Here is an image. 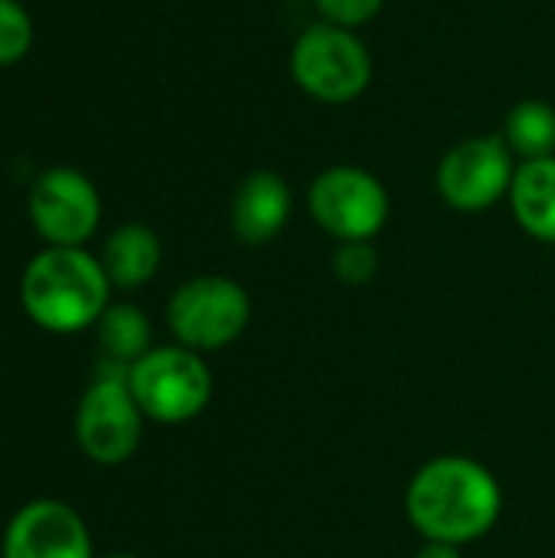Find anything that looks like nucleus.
I'll use <instances>...</instances> for the list:
<instances>
[{"label":"nucleus","instance_id":"obj_15","mask_svg":"<svg viewBox=\"0 0 555 558\" xmlns=\"http://www.w3.org/2000/svg\"><path fill=\"white\" fill-rule=\"evenodd\" d=\"M95 327L111 366L131 369L150 350V320L134 304H108Z\"/></svg>","mask_w":555,"mask_h":558},{"label":"nucleus","instance_id":"obj_4","mask_svg":"<svg viewBox=\"0 0 555 558\" xmlns=\"http://www.w3.org/2000/svg\"><path fill=\"white\" fill-rule=\"evenodd\" d=\"M128 389L144 418L160 425H183L203 415L213 402V373L196 350L157 347L128 369Z\"/></svg>","mask_w":555,"mask_h":558},{"label":"nucleus","instance_id":"obj_5","mask_svg":"<svg viewBox=\"0 0 555 558\" xmlns=\"http://www.w3.org/2000/svg\"><path fill=\"white\" fill-rule=\"evenodd\" d=\"M252 320L249 291L226 275H200L180 284L167 304V324L180 347L216 353L236 343Z\"/></svg>","mask_w":555,"mask_h":558},{"label":"nucleus","instance_id":"obj_20","mask_svg":"<svg viewBox=\"0 0 555 558\" xmlns=\"http://www.w3.org/2000/svg\"><path fill=\"white\" fill-rule=\"evenodd\" d=\"M108 558H137V556H108Z\"/></svg>","mask_w":555,"mask_h":558},{"label":"nucleus","instance_id":"obj_18","mask_svg":"<svg viewBox=\"0 0 555 558\" xmlns=\"http://www.w3.org/2000/svg\"><path fill=\"white\" fill-rule=\"evenodd\" d=\"M386 0H314V10L324 23L343 26V29H363L379 16Z\"/></svg>","mask_w":555,"mask_h":558},{"label":"nucleus","instance_id":"obj_11","mask_svg":"<svg viewBox=\"0 0 555 558\" xmlns=\"http://www.w3.org/2000/svg\"><path fill=\"white\" fill-rule=\"evenodd\" d=\"M291 186L275 170H252L232 193L229 226L232 235L245 245H268L281 235L291 219Z\"/></svg>","mask_w":555,"mask_h":558},{"label":"nucleus","instance_id":"obj_1","mask_svg":"<svg viewBox=\"0 0 555 558\" xmlns=\"http://www.w3.org/2000/svg\"><path fill=\"white\" fill-rule=\"evenodd\" d=\"M504 510V490L497 477L464 458L442 454L415 471L406 490V513L425 543L468 546L487 536Z\"/></svg>","mask_w":555,"mask_h":558},{"label":"nucleus","instance_id":"obj_17","mask_svg":"<svg viewBox=\"0 0 555 558\" xmlns=\"http://www.w3.org/2000/svg\"><path fill=\"white\" fill-rule=\"evenodd\" d=\"M334 278L343 284H366L376 278L379 271V252L373 248V242H337L334 258H330Z\"/></svg>","mask_w":555,"mask_h":558},{"label":"nucleus","instance_id":"obj_2","mask_svg":"<svg viewBox=\"0 0 555 558\" xmlns=\"http://www.w3.org/2000/svg\"><path fill=\"white\" fill-rule=\"evenodd\" d=\"M111 281L101 268V258L85 248L49 245L29 258L20 278V301L33 324L49 333H79L108 307Z\"/></svg>","mask_w":555,"mask_h":558},{"label":"nucleus","instance_id":"obj_12","mask_svg":"<svg viewBox=\"0 0 555 558\" xmlns=\"http://www.w3.org/2000/svg\"><path fill=\"white\" fill-rule=\"evenodd\" d=\"M160 258H164L160 239L144 222L118 226L101 248V268H105L111 288H121V291L144 288L157 275Z\"/></svg>","mask_w":555,"mask_h":558},{"label":"nucleus","instance_id":"obj_19","mask_svg":"<svg viewBox=\"0 0 555 558\" xmlns=\"http://www.w3.org/2000/svg\"><path fill=\"white\" fill-rule=\"evenodd\" d=\"M412 558H464L458 546H448V543H425Z\"/></svg>","mask_w":555,"mask_h":558},{"label":"nucleus","instance_id":"obj_13","mask_svg":"<svg viewBox=\"0 0 555 558\" xmlns=\"http://www.w3.org/2000/svg\"><path fill=\"white\" fill-rule=\"evenodd\" d=\"M507 203L530 239L555 245V157L520 163Z\"/></svg>","mask_w":555,"mask_h":558},{"label":"nucleus","instance_id":"obj_6","mask_svg":"<svg viewBox=\"0 0 555 558\" xmlns=\"http://www.w3.org/2000/svg\"><path fill=\"white\" fill-rule=\"evenodd\" d=\"M307 213L337 242H373L389 222V193L376 173L340 163L311 180Z\"/></svg>","mask_w":555,"mask_h":558},{"label":"nucleus","instance_id":"obj_3","mask_svg":"<svg viewBox=\"0 0 555 558\" xmlns=\"http://www.w3.org/2000/svg\"><path fill=\"white\" fill-rule=\"evenodd\" d=\"M288 72L307 98L321 105H347L370 88L373 56L353 29L321 20L298 33Z\"/></svg>","mask_w":555,"mask_h":558},{"label":"nucleus","instance_id":"obj_14","mask_svg":"<svg viewBox=\"0 0 555 558\" xmlns=\"http://www.w3.org/2000/svg\"><path fill=\"white\" fill-rule=\"evenodd\" d=\"M500 137L520 163L555 157V108L543 98L517 101L504 118Z\"/></svg>","mask_w":555,"mask_h":558},{"label":"nucleus","instance_id":"obj_10","mask_svg":"<svg viewBox=\"0 0 555 558\" xmlns=\"http://www.w3.org/2000/svg\"><path fill=\"white\" fill-rule=\"evenodd\" d=\"M3 558H92V536L69 504L33 500L10 520Z\"/></svg>","mask_w":555,"mask_h":558},{"label":"nucleus","instance_id":"obj_16","mask_svg":"<svg viewBox=\"0 0 555 558\" xmlns=\"http://www.w3.org/2000/svg\"><path fill=\"white\" fill-rule=\"evenodd\" d=\"M33 46V16L20 0H0V65L26 59Z\"/></svg>","mask_w":555,"mask_h":558},{"label":"nucleus","instance_id":"obj_8","mask_svg":"<svg viewBox=\"0 0 555 558\" xmlns=\"http://www.w3.org/2000/svg\"><path fill=\"white\" fill-rule=\"evenodd\" d=\"M144 435V412L128 389V369L114 366L98 376L75 412V438L85 458L114 468L134 458Z\"/></svg>","mask_w":555,"mask_h":558},{"label":"nucleus","instance_id":"obj_9","mask_svg":"<svg viewBox=\"0 0 555 558\" xmlns=\"http://www.w3.org/2000/svg\"><path fill=\"white\" fill-rule=\"evenodd\" d=\"M29 222L46 245L82 248L101 222L98 186L75 167L39 173L29 190Z\"/></svg>","mask_w":555,"mask_h":558},{"label":"nucleus","instance_id":"obj_7","mask_svg":"<svg viewBox=\"0 0 555 558\" xmlns=\"http://www.w3.org/2000/svg\"><path fill=\"white\" fill-rule=\"evenodd\" d=\"M520 160L500 134L464 137L435 167V190L455 213H487L510 196Z\"/></svg>","mask_w":555,"mask_h":558}]
</instances>
